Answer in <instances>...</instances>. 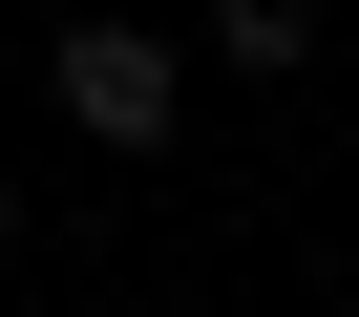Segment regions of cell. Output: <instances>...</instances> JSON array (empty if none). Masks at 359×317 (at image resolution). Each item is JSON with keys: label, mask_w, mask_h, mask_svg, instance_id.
<instances>
[{"label": "cell", "mask_w": 359, "mask_h": 317, "mask_svg": "<svg viewBox=\"0 0 359 317\" xmlns=\"http://www.w3.org/2000/svg\"><path fill=\"white\" fill-rule=\"evenodd\" d=\"M212 64H254V85H296V64H317V0H212Z\"/></svg>", "instance_id": "2"}, {"label": "cell", "mask_w": 359, "mask_h": 317, "mask_svg": "<svg viewBox=\"0 0 359 317\" xmlns=\"http://www.w3.org/2000/svg\"><path fill=\"white\" fill-rule=\"evenodd\" d=\"M0 254H22V191H0Z\"/></svg>", "instance_id": "3"}, {"label": "cell", "mask_w": 359, "mask_h": 317, "mask_svg": "<svg viewBox=\"0 0 359 317\" xmlns=\"http://www.w3.org/2000/svg\"><path fill=\"white\" fill-rule=\"evenodd\" d=\"M43 85H64V127H85V148H169V106H191V43H169V22H127V0H85V22L43 43Z\"/></svg>", "instance_id": "1"}]
</instances>
